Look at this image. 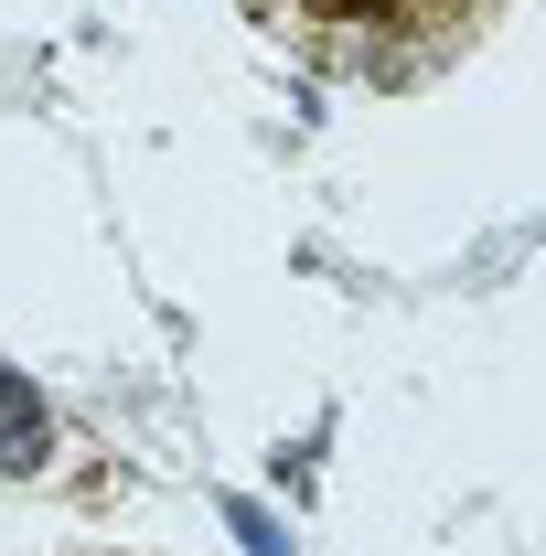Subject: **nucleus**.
Listing matches in <instances>:
<instances>
[{"instance_id":"nucleus-1","label":"nucleus","mask_w":546,"mask_h":556,"mask_svg":"<svg viewBox=\"0 0 546 556\" xmlns=\"http://www.w3.org/2000/svg\"><path fill=\"white\" fill-rule=\"evenodd\" d=\"M0 460H44V396L0 364Z\"/></svg>"}]
</instances>
